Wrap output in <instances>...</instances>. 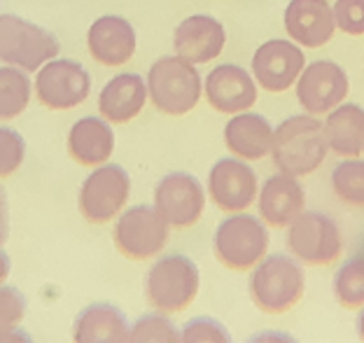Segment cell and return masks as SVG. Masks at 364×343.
Listing matches in <instances>:
<instances>
[{
  "label": "cell",
  "instance_id": "15",
  "mask_svg": "<svg viewBox=\"0 0 364 343\" xmlns=\"http://www.w3.org/2000/svg\"><path fill=\"white\" fill-rule=\"evenodd\" d=\"M136 45L138 40L134 26L117 14H105L96 19L87 36L91 58L105 68H119L129 63L131 56L136 54Z\"/></svg>",
  "mask_w": 364,
  "mask_h": 343
},
{
  "label": "cell",
  "instance_id": "1",
  "mask_svg": "<svg viewBox=\"0 0 364 343\" xmlns=\"http://www.w3.org/2000/svg\"><path fill=\"white\" fill-rule=\"evenodd\" d=\"M327 138L322 124L316 115H296L289 117L278 129H273L271 157L280 173L287 175H309L325 162Z\"/></svg>",
  "mask_w": 364,
  "mask_h": 343
},
{
  "label": "cell",
  "instance_id": "9",
  "mask_svg": "<svg viewBox=\"0 0 364 343\" xmlns=\"http://www.w3.org/2000/svg\"><path fill=\"white\" fill-rule=\"evenodd\" d=\"M131 180L117 164H101L80 189V213L89 224H107L127 206Z\"/></svg>",
  "mask_w": 364,
  "mask_h": 343
},
{
  "label": "cell",
  "instance_id": "17",
  "mask_svg": "<svg viewBox=\"0 0 364 343\" xmlns=\"http://www.w3.org/2000/svg\"><path fill=\"white\" fill-rule=\"evenodd\" d=\"M227 43L225 26L210 14H192L180 21L173 36L176 54L187 58L189 63H208L222 54Z\"/></svg>",
  "mask_w": 364,
  "mask_h": 343
},
{
  "label": "cell",
  "instance_id": "28",
  "mask_svg": "<svg viewBox=\"0 0 364 343\" xmlns=\"http://www.w3.org/2000/svg\"><path fill=\"white\" fill-rule=\"evenodd\" d=\"M129 341L134 343H176L180 341V332L164 313H150L138 317L129 332Z\"/></svg>",
  "mask_w": 364,
  "mask_h": 343
},
{
  "label": "cell",
  "instance_id": "32",
  "mask_svg": "<svg viewBox=\"0 0 364 343\" xmlns=\"http://www.w3.org/2000/svg\"><path fill=\"white\" fill-rule=\"evenodd\" d=\"M334 21L348 36H364V0H336Z\"/></svg>",
  "mask_w": 364,
  "mask_h": 343
},
{
  "label": "cell",
  "instance_id": "33",
  "mask_svg": "<svg viewBox=\"0 0 364 343\" xmlns=\"http://www.w3.org/2000/svg\"><path fill=\"white\" fill-rule=\"evenodd\" d=\"M10 238V208H7V194L0 185V246Z\"/></svg>",
  "mask_w": 364,
  "mask_h": 343
},
{
  "label": "cell",
  "instance_id": "19",
  "mask_svg": "<svg viewBox=\"0 0 364 343\" xmlns=\"http://www.w3.org/2000/svg\"><path fill=\"white\" fill-rule=\"evenodd\" d=\"M304 206H306L304 187L299 185V180L294 175L287 173L271 175L262 185L257 208L262 220L273 229L289 227L304 213Z\"/></svg>",
  "mask_w": 364,
  "mask_h": 343
},
{
  "label": "cell",
  "instance_id": "26",
  "mask_svg": "<svg viewBox=\"0 0 364 343\" xmlns=\"http://www.w3.org/2000/svg\"><path fill=\"white\" fill-rule=\"evenodd\" d=\"M336 301L348 311L364 306V255L348 259L334 278Z\"/></svg>",
  "mask_w": 364,
  "mask_h": 343
},
{
  "label": "cell",
  "instance_id": "22",
  "mask_svg": "<svg viewBox=\"0 0 364 343\" xmlns=\"http://www.w3.org/2000/svg\"><path fill=\"white\" fill-rule=\"evenodd\" d=\"M114 149V133L107 120L101 117H85L75 122L68 133V154L80 166H101L107 164Z\"/></svg>",
  "mask_w": 364,
  "mask_h": 343
},
{
  "label": "cell",
  "instance_id": "3",
  "mask_svg": "<svg viewBox=\"0 0 364 343\" xmlns=\"http://www.w3.org/2000/svg\"><path fill=\"white\" fill-rule=\"evenodd\" d=\"M201 75L182 56H161L147 73L152 105L164 115L180 117L194 110L201 98Z\"/></svg>",
  "mask_w": 364,
  "mask_h": 343
},
{
  "label": "cell",
  "instance_id": "23",
  "mask_svg": "<svg viewBox=\"0 0 364 343\" xmlns=\"http://www.w3.org/2000/svg\"><path fill=\"white\" fill-rule=\"evenodd\" d=\"M327 145L338 157H360L364 152V107L355 103L336 105L329 110L325 124Z\"/></svg>",
  "mask_w": 364,
  "mask_h": 343
},
{
  "label": "cell",
  "instance_id": "6",
  "mask_svg": "<svg viewBox=\"0 0 364 343\" xmlns=\"http://www.w3.org/2000/svg\"><path fill=\"white\" fill-rule=\"evenodd\" d=\"M59 54V40L16 14L0 16V61L21 70H38Z\"/></svg>",
  "mask_w": 364,
  "mask_h": 343
},
{
  "label": "cell",
  "instance_id": "20",
  "mask_svg": "<svg viewBox=\"0 0 364 343\" xmlns=\"http://www.w3.org/2000/svg\"><path fill=\"white\" fill-rule=\"evenodd\" d=\"M147 100V85L136 73H122L101 89L98 110L110 124H127L136 120Z\"/></svg>",
  "mask_w": 364,
  "mask_h": 343
},
{
  "label": "cell",
  "instance_id": "16",
  "mask_svg": "<svg viewBox=\"0 0 364 343\" xmlns=\"http://www.w3.org/2000/svg\"><path fill=\"white\" fill-rule=\"evenodd\" d=\"M203 89L210 107L225 115L245 112L257 100V87H255L250 73L234 63H222L210 70Z\"/></svg>",
  "mask_w": 364,
  "mask_h": 343
},
{
  "label": "cell",
  "instance_id": "8",
  "mask_svg": "<svg viewBox=\"0 0 364 343\" xmlns=\"http://www.w3.org/2000/svg\"><path fill=\"white\" fill-rule=\"evenodd\" d=\"M287 248L296 262L309 266L334 264L341 255V231L332 217L304 211L287 229Z\"/></svg>",
  "mask_w": 364,
  "mask_h": 343
},
{
  "label": "cell",
  "instance_id": "2",
  "mask_svg": "<svg viewBox=\"0 0 364 343\" xmlns=\"http://www.w3.org/2000/svg\"><path fill=\"white\" fill-rule=\"evenodd\" d=\"M306 275L299 262L287 255H269L250 275V297L262 313L280 315L294 308L304 297Z\"/></svg>",
  "mask_w": 364,
  "mask_h": 343
},
{
  "label": "cell",
  "instance_id": "4",
  "mask_svg": "<svg viewBox=\"0 0 364 343\" xmlns=\"http://www.w3.org/2000/svg\"><path fill=\"white\" fill-rule=\"evenodd\" d=\"M198 295V266L185 255L156 259L145 278V297L156 313H182Z\"/></svg>",
  "mask_w": 364,
  "mask_h": 343
},
{
  "label": "cell",
  "instance_id": "31",
  "mask_svg": "<svg viewBox=\"0 0 364 343\" xmlns=\"http://www.w3.org/2000/svg\"><path fill=\"white\" fill-rule=\"evenodd\" d=\"M229 339L231 337L225 324H220L213 317H196L180 332V341L185 343H227Z\"/></svg>",
  "mask_w": 364,
  "mask_h": 343
},
{
  "label": "cell",
  "instance_id": "24",
  "mask_svg": "<svg viewBox=\"0 0 364 343\" xmlns=\"http://www.w3.org/2000/svg\"><path fill=\"white\" fill-rule=\"evenodd\" d=\"M77 343H124L129 341V322L119 308L110 304H94L75 320Z\"/></svg>",
  "mask_w": 364,
  "mask_h": 343
},
{
  "label": "cell",
  "instance_id": "10",
  "mask_svg": "<svg viewBox=\"0 0 364 343\" xmlns=\"http://www.w3.org/2000/svg\"><path fill=\"white\" fill-rule=\"evenodd\" d=\"M91 78L87 68L70 58H52L40 65L36 78V96L49 110H73L89 98Z\"/></svg>",
  "mask_w": 364,
  "mask_h": 343
},
{
  "label": "cell",
  "instance_id": "7",
  "mask_svg": "<svg viewBox=\"0 0 364 343\" xmlns=\"http://www.w3.org/2000/svg\"><path fill=\"white\" fill-rule=\"evenodd\" d=\"M171 224L150 206H134L114 224V248L122 257L145 262L161 253L168 243Z\"/></svg>",
  "mask_w": 364,
  "mask_h": 343
},
{
  "label": "cell",
  "instance_id": "18",
  "mask_svg": "<svg viewBox=\"0 0 364 343\" xmlns=\"http://www.w3.org/2000/svg\"><path fill=\"white\" fill-rule=\"evenodd\" d=\"M287 36L301 47H322L336 31L334 10L327 0H289L285 10Z\"/></svg>",
  "mask_w": 364,
  "mask_h": 343
},
{
  "label": "cell",
  "instance_id": "14",
  "mask_svg": "<svg viewBox=\"0 0 364 343\" xmlns=\"http://www.w3.org/2000/svg\"><path fill=\"white\" fill-rule=\"evenodd\" d=\"M213 204L225 213H241L257 199V175L243 159H220L208 178Z\"/></svg>",
  "mask_w": 364,
  "mask_h": 343
},
{
  "label": "cell",
  "instance_id": "5",
  "mask_svg": "<svg viewBox=\"0 0 364 343\" xmlns=\"http://www.w3.org/2000/svg\"><path fill=\"white\" fill-rule=\"evenodd\" d=\"M215 257L231 271H250L269 250V231L257 217L236 213L227 217L215 231Z\"/></svg>",
  "mask_w": 364,
  "mask_h": 343
},
{
  "label": "cell",
  "instance_id": "25",
  "mask_svg": "<svg viewBox=\"0 0 364 343\" xmlns=\"http://www.w3.org/2000/svg\"><path fill=\"white\" fill-rule=\"evenodd\" d=\"M31 80L26 70L3 65L0 68V122H10L28 107Z\"/></svg>",
  "mask_w": 364,
  "mask_h": 343
},
{
  "label": "cell",
  "instance_id": "11",
  "mask_svg": "<svg viewBox=\"0 0 364 343\" xmlns=\"http://www.w3.org/2000/svg\"><path fill=\"white\" fill-rule=\"evenodd\" d=\"M205 191L192 173H168L154 189V208L171 227L189 229L201 220Z\"/></svg>",
  "mask_w": 364,
  "mask_h": 343
},
{
  "label": "cell",
  "instance_id": "27",
  "mask_svg": "<svg viewBox=\"0 0 364 343\" xmlns=\"http://www.w3.org/2000/svg\"><path fill=\"white\" fill-rule=\"evenodd\" d=\"M334 194L343 204L364 208V159L348 157L332 171Z\"/></svg>",
  "mask_w": 364,
  "mask_h": 343
},
{
  "label": "cell",
  "instance_id": "34",
  "mask_svg": "<svg viewBox=\"0 0 364 343\" xmlns=\"http://www.w3.org/2000/svg\"><path fill=\"white\" fill-rule=\"evenodd\" d=\"M7 275H10V257L0 250V285L7 280Z\"/></svg>",
  "mask_w": 364,
  "mask_h": 343
},
{
  "label": "cell",
  "instance_id": "12",
  "mask_svg": "<svg viewBox=\"0 0 364 343\" xmlns=\"http://www.w3.org/2000/svg\"><path fill=\"white\" fill-rule=\"evenodd\" d=\"M348 96V75L334 61H313L304 68L296 85V98L309 115H325Z\"/></svg>",
  "mask_w": 364,
  "mask_h": 343
},
{
  "label": "cell",
  "instance_id": "29",
  "mask_svg": "<svg viewBox=\"0 0 364 343\" xmlns=\"http://www.w3.org/2000/svg\"><path fill=\"white\" fill-rule=\"evenodd\" d=\"M23 154H26V143H23L21 133L10 127H0V180L19 171Z\"/></svg>",
  "mask_w": 364,
  "mask_h": 343
},
{
  "label": "cell",
  "instance_id": "13",
  "mask_svg": "<svg viewBox=\"0 0 364 343\" xmlns=\"http://www.w3.org/2000/svg\"><path fill=\"white\" fill-rule=\"evenodd\" d=\"M306 68V58L299 45L289 40H269L252 56V73L262 89L278 94L299 80Z\"/></svg>",
  "mask_w": 364,
  "mask_h": 343
},
{
  "label": "cell",
  "instance_id": "35",
  "mask_svg": "<svg viewBox=\"0 0 364 343\" xmlns=\"http://www.w3.org/2000/svg\"><path fill=\"white\" fill-rule=\"evenodd\" d=\"M358 332H360V339L364 341V311L360 313V320H358Z\"/></svg>",
  "mask_w": 364,
  "mask_h": 343
},
{
  "label": "cell",
  "instance_id": "30",
  "mask_svg": "<svg viewBox=\"0 0 364 343\" xmlns=\"http://www.w3.org/2000/svg\"><path fill=\"white\" fill-rule=\"evenodd\" d=\"M26 315V301L14 287H0V341L12 339L16 324Z\"/></svg>",
  "mask_w": 364,
  "mask_h": 343
},
{
  "label": "cell",
  "instance_id": "21",
  "mask_svg": "<svg viewBox=\"0 0 364 343\" xmlns=\"http://www.w3.org/2000/svg\"><path fill=\"white\" fill-rule=\"evenodd\" d=\"M273 129L262 115L238 112L225 127V145L243 162H259L271 152Z\"/></svg>",
  "mask_w": 364,
  "mask_h": 343
}]
</instances>
